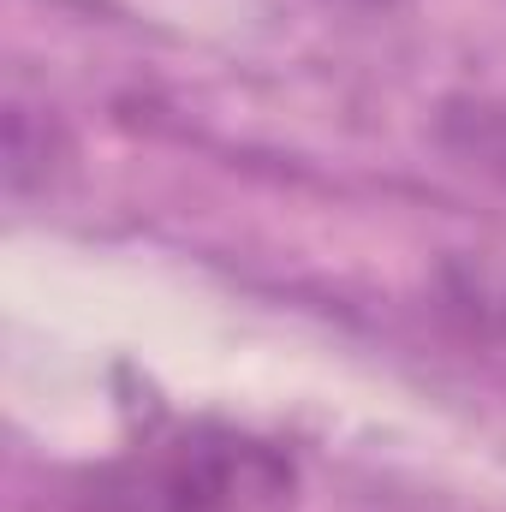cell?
Masks as SVG:
<instances>
[{"instance_id":"obj_1","label":"cell","mask_w":506,"mask_h":512,"mask_svg":"<svg viewBox=\"0 0 506 512\" xmlns=\"http://www.w3.org/2000/svg\"><path fill=\"white\" fill-rule=\"evenodd\" d=\"M298 495V459L233 423H173L120 459L84 471L78 512H280Z\"/></svg>"},{"instance_id":"obj_3","label":"cell","mask_w":506,"mask_h":512,"mask_svg":"<svg viewBox=\"0 0 506 512\" xmlns=\"http://www.w3.org/2000/svg\"><path fill=\"white\" fill-rule=\"evenodd\" d=\"M447 143L471 161V167H483V173H495L506 185V108L501 102H465V108H447Z\"/></svg>"},{"instance_id":"obj_2","label":"cell","mask_w":506,"mask_h":512,"mask_svg":"<svg viewBox=\"0 0 506 512\" xmlns=\"http://www.w3.org/2000/svg\"><path fill=\"white\" fill-rule=\"evenodd\" d=\"M447 322L453 334L489 358L495 370H506V280L495 274H447Z\"/></svg>"}]
</instances>
